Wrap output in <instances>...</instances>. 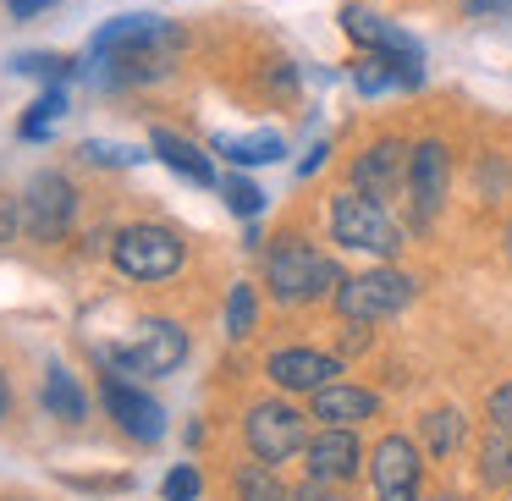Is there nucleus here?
Listing matches in <instances>:
<instances>
[{
  "label": "nucleus",
  "instance_id": "1",
  "mask_svg": "<svg viewBox=\"0 0 512 501\" xmlns=\"http://www.w3.org/2000/svg\"><path fill=\"white\" fill-rule=\"evenodd\" d=\"M265 281H270V298L287 303V309H298V303H320L325 292L342 287L336 265L309 243V237H298V232H281L276 243H270V254H265Z\"/></svg>",
  "mask_w": 512,
  "mask_h": 501
},
{
  "label": "nucleus",
  "instance_id": "2",
  "mask_svg": "<svg viewBox=\"0 0 512 501\" xmlns=\"http://www.w3.org/2000/svg\"><path fill=\"white\" fill-rule=\"evenodd\" d=\"M331 237L342 248H353V254H380V259H397L408 248V237L391 221V210L358 188L331 193Z\"/></svg>",
  "mask_w": 512,
  "mask_h": 501
},
{
  "label": "nucleus",
  "instance_id": "3",
  "mask_svg": "<svg viewBox=\"0 0 512 501\" xmlns=\"http://www.w3.org/2000/svg\"><path fill=\"white\" fill-rule=\"evenodd\" d=\"M188 358V331L171 320H149L138 331V342H94V364L116 369V375H171V369Z\"/></svg>",
  "mask_w": 512,
  "mask_h": 501
},
{
  "label": "nucleus",
  "instance_id": "4",
  "mask_svg": "<svg viewBox=\"0 0 512 501\" xmlns=\"http://www.w3.org/2000/svg\"><path fill=\"white\" fill-rule=\"evenodd\" d=\"M413 292H419V281L402 276V270H364V276H347L342 287L331 292V303L347 325H369V320L402 314L413 303Z\"/></svg>",
  "mask_w": 512,
  "mask_h": 501
},
{
  "label": "nucleus",
  "instance_id": "5",
  "mask_svg": "<svg viewBox=\"0 0 512 501\" xmlns=\"http://www.w3.org/2000/svg\"><path fill=\"white\" fill-rule=\"evenodd\" d=\"M111 259L127 281H166L182 265V237L166 226H127V232H116Z\"/></svg>",
  "mask_w": 512,
  "mask_h": 501
},
{
  "label": "nucleus",
  "instance_id": "6",
  "mask_svg": "<svg viewBox=\"0 0 512 501\" xmlns=\"http://www.w3.org/2000/svg\"><path fill=\"white\" fill-rule=\"evenodd\" d=\"M243 435L259 463H287V457H298L309 446V419L292 402H254L243 419Z\"/></svg>",
  "mask_w": 512,
  "mask_h": 501
},
{
  "label": "nucleus",
  "instance_id": "7",
  "mask_svg": "<svg viewBox=\"0 0 512 501\" xmlns=\"http://www.w3.org/2000/svg\"><path fill=\"white\" fill-rule=\"evenodd\" d=\"M342 34L353 39V45L375 50V56L397 61V67H402V83H408V89H419V83H424V50H419V39L402 34L397 23H386V17L364 12V6H347V12H342Z\"/></svg>",
  "mask_w": 512,
  "mask_h": 501
},
{
  "label": "nucleus",
  "instance_id": "8",
  "mask_svg": "<svg viewBox=\"0 0 512 501\" xmlns=\"http://www.w3.org/2000/svg\"><path fill=\"white\" fill-rule=\"evenodd\" d=\"M446 188H452V149L441 138H424L413 144V160H408V215L419 232H430L435 215L446 204Z\"/></svg>",
  "mask_w": 512,
  "mask_h": 501
},
{
  "label": "nucleus",
  "instance_id": "9",
  "mask_svg": "<svg viewBox=\"0 0 512 501\" xmlns=\"http://www.w3.org/2000/svg\"><path fill=\"white\" fill-rule=\"evenodd\" d=\"M72 215H78V188L61 171H39L23 199V232L34 243H61L72 232Z\"/></svg>",
  "mask_w": 512,
  "mask_h": 501
},
{
  "label": "nucleus",
  "instance_id": "10",
  "mask_svg": "<svg viewBox=\"0 0 512 501\" xmlns=\"http://www.w3.org/2000/svg\"><path fill=\"white\" fill-rule=\"evenodd\" d=\"M369 479H375V501H419V446L408 435H380L369 452Z\"/></svg>",
  "mask_w": 512,
  "mask_h": 501
},
{
  "label": "nucleus",
  "instance_id": "11",
  "mask_svg": "<svg viewBox=\"0 0 512 501\" xmlns=\"http://www.w3.org/2000/svg\"><path fill=\"white\" fill-rule=\"evenodd\" d=\"M100 402H105V413L116 419V430L133 435V441L155 446L160 435H166V408H160V402L149 397V391L127 386V375H116V369L100 380Z\"/></svg>",
  "mask_w": 512,
  "mask_h": 501
},
{
  "label": "nucleus",
  "instance_id": "12",
  "mask_svg": "<svg viewBox=\"0 0 512 501\" xmlns=\"http://www.w3.org/2000/svg\"><path fill=\"white\" fill-rule=\"evenodd\" d=\"M408 160H413V149L402 144V138H375V144L353 160V188L369 193V199H380V204L397 199V193H408Z\"/></svg>",
  "mask_w": 512,
  "mask_h": 501
},
{
  "label": "nucleus",
  "instance_id": "13",
  "mask_svg": "<svg viewBox=\"0 0 512 501\" xmlns=\"http://www.w3.org/2000/svg\"><path fill=\"white\" fill-rule=\"evenodd\" d=\"M303 468L314 479H336V485H353L358 468H364V441H358L353 424H325L320 435H309L303 446Z\"/></svg>",
  "mask_w": 512,
  "mask_h": 501
},
{
  "label": "nucleus",
  "instance_id": "14",
  "mask_svg": "<svg viewBox=\"0 0 512 501\" xmlns=\"http://www.w3.org/2000/svg\"><path fill=\"white\" fill-rule=\"evenodd\" d=\"M265 375L281 391H320L331 386V375H342V358L320 353V347H281V353H270Z\"/></svg>",
  "mask_w": 512,
  "mask_h": 501
},
{
  "label": "nucleus",
  "instance_id": "15",
  "mask_svg": "<svg viewBox=\"0 0 512 501\" xmlns=\"http://www.w3.org/2000/svg\"><path fill=\"white\" fill-rule=\"evenodd\" d=\"M160 17L155 12H133V17H111V23L100 28V34L89 39V56L83 61H94V67H111L116 56H127L133 45H144V39H155L160 34Z\"/></svg>",
  "mask_w": 512,
  "mask_h": 501
},
{
  "label": "nucleus",
  "instance_id": "16",
  "mask_svg": "<svg viewBox=\"0 0 512 501\" xmlns=\"http://www.w3.org/2000/svg\"><path fill=\"white\" fill-rule=\"evenodd\" d=\"M380 413V397L369 386H353V380H331V386L314 391V419L325 424H369Z\"/></svg>",
  "mask_w": 512,
  "mask_h": 501
},
{
  "label": "nucleus",
  "instance_id": "17",
  "mask_svg": "<svg viewBox=\"0 0 512 501\" xmlns=\"http://www.w3.org/2000/svg\"><path fill=\"white\" fill-rule=\"evenodd\" d=\"M149 144H155V155L166 160L182 182H193V188H215V182H221V177H215V160L204 155L193 138L171 133V127H155V133H149Z\"/></svg>",
  "mask_w": 512,
  "mask_h": 501
},
{
  "label": "nucleus",
  "instance_id": "18",
  "mask_svg": "<svg viewBox=\"0 0 512 501\" xmlns=\"http://www.w3.org/2000/svg\"><path fill=\"white\" fill-rule=\"evenodd\" d=\"M210 155L232 160V166H276L287 144H281V133H215Z\"/></svg>",
  "mask_w": 512,
  "mask_h": 501
},
{
  "label": "nucleus",
  "instance_id": "19",
  "mask_svg": "<svg viewBox=\"0 0 512 501\" xmlns=\"http://www.w3.org/2000/svg\"><path fill=\"white\" fill-rule=\"evenodd\" d=\"M45 408H50V419H61V424H78L83 413H89V397H83L78 375H72L67 364H56L45 375Z\"/></svg>",
  "mask_w": 512,
  "mask_h": 501
},
{
  "label": "nucleus",
  "instance_id": "20",
  "mask_svg": "<svg viewBox=\"0 0 512 501\" xmlns=\"http://www.w3.org/2000/svg\"><path fill=\"white\" fill-rule=\"evenodd\" d=\"M419 435H424V452L446 463V457H452L457 446H463L468 424H463V413H457V408H430V413L419 419Z\"/></svg>",
  "mask_w": 512,
  "mask_h": 501
},
{
  "label": "nucleus",
  "instance_id": "21",
  "mask_svg": "<svg viewBox=\"0 0 512 501\" xmlns=\"http://www.w3.org/2000/svg\"><path fill=\"white\" fill-rule=\"evenodd\" d=\"M237 501H292V490L281 485L276 463H243L237 468Z\"/></svg>",
  "mask_w": 512,
  "mask_h": 501
},
{
  "label": "nucleus",
  "instance_id": "22",
  "mask_svg": "<svg viewBox=\"0 0 512 501\" xmlns=\"http://www.w3.org/2000/svg\"><path fill=\"white\" fill-rule=\"evenodd\" d=\"M67 111V94H61V83H50L45 94H39L34 105H28V116L17 122V138H28V144H39V138H50V122Z\"/></svg>",
  "mask_w": 512,
  "mask_h": 501
},
{
  "label": "nucleus",
  "instance_id": "23",
  "mask_svg": "<svg viewBox=\"0 0 512 501\" xmlns=\"http://www.w3.org/2000/svg\"><path fill=\"white\" fill-rule=\"evenodd\" d=\"M479 479H485L490 490L512 479V435H507V430H496V424H490L485 446H479Z\"/></svg>",
  "mask_w": 512,
  "mask_h": 501
},
{
  "label": "nucleus",
  "instance_id": "24",
  "mask_svg": "<svg viewBox=\"0 0 512 501\" xmlns=\"http://www.w3.org/2000/svg\"><path fill=\"white\" fill-rule=\"evenodd\" d=\"M353 83H358V94H386V89H408V83H402V67H397V61L375 56V50H369V56L358 61V67H353Z\"/></svg>",
  "mask_w": 512,
  "mask_h": 501
},
{
  "label": "nucleus",
  "instance_id": "25",
  "mask_svg": "<svg viewBox=\"0 0 512 501\" xmlns=\"http://www.w3.org/2000/svg\"><path fill=\"white\" fill-rule=\"evenodd\" d=\"M12 72L17 78H39V83H61L72 72V61L56 56V50H23V56H12Z\"/></svg>",
  "mask_w": 512,
  "mask_h": 501
},
{
  "label": "nucleus",
  "instance_id": "26",
  "mask_svg": "<svg viewBox=\"0 0 512 501\" xmlns=\"http://www.w3.org/2000/svg\"><path fill=\"white\" fill-rule=\"evenodd\" d=\"M254 314H259L254 287H248V281H237L232 298H226V336H237V342H243V336L254 331Z\"/></svg>",
  "mask_w": 512,
  "mask_h": 501
},
{
  "label": "nucleus",
  "instance_id": "27",
  "mask_svg": "<svg viewBox=\"0 0 512 501\" xmlns=\"http://www.w3.org/2000/svg\"><path fill=\"white\" fill-rule=\"evenodd\" d=\"M221 199H226V210L243 215V221H254V215L265 210V193H259L248 177H221Z\"/></svg>",
  "mask_w": 512,
  "mask_h": 501
},
{
  "label": "nucleus",
  "instance_id": "28",
  "mask_svg": "<svg viewBox=\"0 0 512 501\" xmlns=\"http://www.w3.org/2000/svg\"><path fill=\"white\" fill-rule=\"evenodd\" d=\"M78 155L89 160V166H111V171H122V166H133V160H138V149L111 144V138H83V144H78Z\"/></svg>",
  "mask_w": 512,
  "mask_h": 501
},
{
  "label": "nucleus",
  "instance_id": "29",
  "mask_svg": "<svg viewBox=\"0 0 512 501\" xmlns=\"http://www.w3.org/2000/svg\"><path fill=\"white\" fill-rule=\"evenodd\" d=\"M160 496H166V501H199V468L177 463L166 474V485H160Z\"/></svg>",
  "mask_w": 512,
  "mask_h": 501
},
{
  "label": "nucleus",
  "instance_id": "30",
  "mask_svg": "<svg viewBox=\"0 0 512 501\" xmlns=\"http://www.w3.org/2000/svg\"><path fill=\"white\" fill-rule=\"evenodd\" d=\"M292 501H353L347 496V485H336V479H303L298 490H292Z\"/></svg>",
  "mask_w": 512,
  "mask_h": 501
},
{
  "label": "nucleus",
  "instance_id": "31",
  "mask_svg": "<svg viewBox=\"0 0 512 501\" xmlns=\"http://www.w3.org/2000/svg\"><path fill=\"white\" fill-rule=\"evenodd\" d=\"M485 413H490V424H496V430H507V435H512V380H501V386L490 391Z\"/></svg>",
  "mask_w": 512,
  "mask_h": 501
},
{
  "label": "nucleus",
  "instance_id": "32",
  "mask_svg": "<svg viewBox=\"0 0 512 501\" xmlns=\"http://www.w3.org/2000/svg\"><path fill=\"white\" fill-rule=\"evenodd\" d=\"M23 226V204L12 193H0V243H12V232Z\"/></svg>",
  "mask_w": 512,
  "mask_h": 501
},
{
  "label": "nucleus",
  "instance_id": "33",
  "mask_svg": "<svg viewBox=\"0 0 512 501\" xmlns=\"http://www.w3.org/2000/svg\"><path fill=\"white\" fill-rule=\"evenodd\" d=\"M56 0H6V12L17 17V23H28V17H39V12H50Z\"/></svg>",
  "mask_w": 512,
  "mask_h": 501
},
{
  "label": "nucleus",
  "instance_id": "34",
  "mask_svg": "<svg viewBox=\"0 0 512 501\" xmlns=\"http://www.w3.org/2000/svg\"><path fill=\"white\" fill-rule=\"evenodd\" d=\"M474 17H490V12H507V0H463Z\"/></svg>",
  "mask_w": 512,
  "mask_h": 501
},
{
  "label": "nucleus",
  "instance_id": "35",
  "mask_svg": "<svg viewBox=\"0 0 512 501\" xmlns=\"http://www.w3.org/2000/svg\"><path fill=\"white\" fill-rule=\"evenodd\" d=\"M12 413V391H6V375H0V419Z\"/></svg>",
  "mask_w": 512,
  "mask_h": 501
},
{
  "label": "nucleus",
  "instance_id": "36",
  "mask_svg": "<svg viewBox=\"0 0 512 501\" xmlns=\"http://www.w3.org/2000/svg\"><path fill=\"white\" fill-rule=\"evenodd\" d=\"M430 501H463V496H446V490H441V496H430Z\"/></svg>",
  "mask_w": 512,
  "mask_h": 501
},
{
  "label": "nucleus",
  "instance_id": "37",
  "mask_svg": "<svg viewBox=\"0 0 512 501\" xmlns=\"http://www.w3.org/2000/svg\"><path fill=\"white\" fill-rule=\"evenodd\" d=\"M507 12H512V0H507Z\"/></svg>",
  "mask_w": 512,
  "mask_h": 501
}]
</instances>
